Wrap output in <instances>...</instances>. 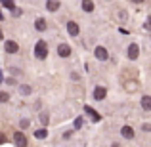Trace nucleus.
<instances>
[{
  "instance_id": "obj_12",
  "label": "nucleus",
  "mask_w": 151,
  "mask_h": 147,
  "mask_svg": "<svg viewBox=\"0 0 151 147\" xmlns=\"http://www.w3.org/2000/svg\"><path fill=\"white\" fill-rule=\"evenodd\" d=\"M142 107L145 111H151V96H144L142 98Z\"/></svg>"
},
{
  "instance_id": "obj_25",
  "label": "nucleus",
  "mask_w": 151,
  "mask_h": 147,
  "mask_svg": "<svg viewBox=\"0 0 151 147\" xmlns=\"http://www.w3.org/2000/svg\"><path fill=\"white\" fill-rule=\"evenodd\" d=\"M0 82H2V71H0Z\"/></svg>"
},
{
  "instance_id": "obj_22",
  "label": "nucleus",
  "mask_w": 151,
  "mask_h": 147,
  "mask_svg": "<svg viewBox=\"0 0 151 147\" xmlns=\"http://www.w3.org/2000/svg\"><path fill=\"white\" fill-rule=\"evenodd\" d=\"M27 126H29V120H25V118H23V120H21V128H27Z\"/></svg>"
},
{
  "instance_id": "obj_20",
  "label": "nucleus",
  "mask_w": 151,
  "mask_h": 147,
  "mask_svg": "<svg viewBox=\"0 0 151 147\" xmlns=\"http://www.w3.org/2000/svg\"><path fill=\"white\" fill-rule=\"evenodd\" d=\"M144 27H145V29H151V17H147V21H145Z\"/></svg>"
},
{
  "instance_id": "obj_11",
  "label": "nucleus",
  "mask_w": 151,
  "mask_h": 147,
  "mask_svg": "<svg viewBox=\"0 0 151 147\" xmlns=\"http://www.w3.org/2000/svg\"><path fill=\"white\" fill-rule=\"evenodd\" d=\"M35 29H37V31H44L46 29V19L38 17L37 21H35Z\"/></svg>"
},
{
  "instance_id": "obj_10",
  "label": "nucleus",
  "mask_w": 151,
  "mask_h": 147,
  "mask_svg": "<svg viewBox=\"0 0 151 147\" xmlns=\"http://www.w3.org/2000/svg\"><path fill=\"white\" fill-rule=\"evenodd\" d=\"M84 111H86V113H88V115H90V117H92V118H94V122H98V120H100V118H101V117H100V115H98V113H96V111H94V109H92V107H88V105H86V107H84Z\"/></svg>"
},
{
  "instance_id": "obj_15",
  "label": "nucleus",
  "mask_w": 151,
  "mask_h": 147,
  "mask_svg": "<svg viewBox=\"0 0 151 147\" xmlns=\"http://www.w3.org/2000/svg\"><path fill=\"white\" fill-rule=\"evenodd\" d=\"M35 136H37L38 140H44V138L48 136V130H46V128H42V130H37V132H35Z\"/></svg>"
},
{
  "instance_id": "obj_18",
  "label": "nucleus",
  "mask_w": 151,
  "mask_h": 147,
  "mask_svg": "<svg viewBox=\"0 0 151 147\" xmlns=\"http://www.w3.org/2000/svg\"><path fill=\"white\" fill-rule=\"evenodd\" d=\"M81 126H82V118L77 117V118H75V128H81Z\"/></svg>"
},
{
  "instance_id": "obj_23",
  "label": "nucleus",
  "mask_w": 151,
  "mask_h": 147,
  "mask_svg": "<svg viewBox=\"0 0 151 147\" xmlns=\"http://www.w3.org/2000/svg\"><path fill=\"white\" fill-rule=\"evenodd\" d=\"M0 143H6V136H4L2 132H0Z\"/></svg>"
},
{
  "instance_id": "obj_14",
  "label": "nucleus",
  "mask_w": 151,
  "mask_h": 147,
  "mask_svg": "<svg viewBox=\"0 0 151 147\" xmlns=\"http://www.w3.org/2000/svg\"><path fill=\"white\" fill-rule=\"evenodd\" d=\"M82 10L84 11H92L94 10V2L92 0H82Z\"/></svg>"
},
{
  "instance_id": "obj_1",
  "label": "nucleus",
  "mask_w": 151,
  "mask_h": 147,
  "mask_svg": "<svg viewBox=\"0 0 151 147\" xmlns=\"http://www.w3.org/2000/svg\"><path fill=\"white\" fill-rule=\"evenodd\" d=\"M35 55H37L38 59H44L46 55H48V44H46L44 40L37 42V46H35Z\"/></svg>"
},
{
  "instance_id": "obj_8",
  "label": "nucleus",
  "mask_w": 151,
  "mask_h": 147,
  "mask_svg": "<svg viewBox=\"0 0 151 147\" xmlns=\"http://www.w3.org/2000/svg\"><path fill=\"white\" fill-rule=\"evenodd\" d=\"M138 54H140V48H138L136 44H130V46H128V57H130V59H136Z\"/></svg>"
},
{
  "instance_id": "obj_19",
  "label": "nucleus",
  "mask_w": 151,
  "mask_h": 147,
  "mask_svg": "<svg viewBox=\"0 0 151 147\" xmlns=\"http://www.w3.org/2000/svg\"><path fill=\"white\" fill-rule=\"evenodd\" d=\"M8 98H10V96H8L6 92H0V101H2V103H4V101H8Z\"/></svg>"
},
{
  "instance_id": "obj_3",
  "label": "nucleus",
  "mask_w": 151,
  "mask_h": 147,
  "mask_svg": "<svg viewBox=\"0 0 151 147\" xmlns=\"http://www.w3.org/2000/svg\"><path fill=\"white\" fill-rule=\"evenodd\" d=\"M105 96H107V90L103 88V86H98V88L94 90V99H98V101H101Z\"/></svg>"
},
{
  "instance_id": "obj_2",
  "label": "nucleus",
  "mask_w": 151,
  "mask_h": 147,
  "mask_svg": "<svg viewBox=\"0 0 151 147\" xmlns=\"http://www.w3.org/2000/svg\"><path fill=\"white\" fill-rule=\"evenodd\" d=\"M14 143L17 147H27V136L23 132H15L14 134Z\"/></svg>"
},
{
  "instance_id": "obj_5",
  "label": "nucleus",
  "mask_w": 151,
  "mask_h": 147,
  "mask_svg": "<svg viewBox=\"0 0 151 147\" xmlns=\"http://www.w3.org/2000/svg\"><path fill=\"white\" fill-rule=\"evenodd\" d=\"M96 57L101 59V61H105V59L109 57V54H107V50L103 48V46H98V48H96Z\"/></svg>"
},
{
  "instance_id": "obj_24",
  "label": "nucleus",
  "mask_w": 151,
  "mask_h": 147,
  "mask_svg": "<svg viewBox=\"0 0 151 147\" xmlns=\"http://www.w3.org/2000/svg\"><path fill=\"white\" fill-rule=\"evenodd\" d=\"M111 147H121V145H119V143H113V145H111Z\"/></svg>"
},
{
  "instance_id": "obj_4",
  "label": "nucleus",
  "mask_w": 151,
  "mask_h": 147,
  "mask_svg": "<svg viewBox=\"0 0 151 147\" xmlns=\"http://www.w3.org/2000/svg\"><path fill=\"white\" fill-rule=\"evenodd\" d=\"M58 54L61 55V57H69V55H71V48L67 44H59L58 46Z\"/></svg>"
},
{
  "instance_id": "obj_9",
  "label": "nucleus",
  "mask_w": 151,
  "mask_h": 147,
  "mask_svg": "<svg viewBox=\"0 0 151 147\" xmlns=\"http://www.w3.org/2000/svg\"><path fill=\"white\" fill-rule=\"evenodd\" d=\"M121 132H122V136H124L126 140H132L134 138V128H130V126H122Z\"/></svg>"
},
{
  "instance_id": "obj_6",
  "label": "nucleus",
  "mask_w": 151,
  "mask_h": 147,
  "mask_svg": "<svg viewBox=\"0 0 151 147\" xmlns=\"http://www.w3.org/2000/svg\"><path fill=\"white\" fill-rule=\"evenodd\" d=\"M67 31H69L71 37H77V34H78V25L75 21H69V23H67Z\"/></svg>"
},
{
  "instance_id": "obj_13",
  "label": "nucleus",
  "mask_w": 151,
  "mask_h": 147,
  "mask_svg": "<svg viewBox=\"0 0 151 147\" xmlns=\"http://www.w3.org/2000/svg\"><path fill=\"white\" fill-rule=\"evenodd\" d=\"M46 8H48V11H55V10L59 8V2H58V0H48Z\"/></svg>"
},
{
  "instance_id": "obj_7",
  "label": "nucleus",
  "mask_w": 151,
  "mask_h": 147,
  "mask_svg": "<svg viewBox=\"0 0 151 147\" xmlns=\"http://www.w3.org/2000/svg\"><path fill=\"white\" fill-rule=\"evenodd\" d=\"M17 50H19L17 42H14V40H8L6 42V52H8V54H15Z\"/></svg>"
},
{
  "instance_id": "obj_17",
  "label": "nucleus",
  "mask_w": 151,
  "mask_h": 147,
  "mask_svg": "<svg viewBox=\"0 0 151 147\" xmlns=\"http://www.w3.org/2000/svg\"><path fill=\"white\" fill-rule=\"evenodd\" d=\"M19 92H21V94H25V96H27V94H31V88H29V86H25V84H23L21 88H19Z\"/></svg>"
},
{
  "instance_id": "obj_21",
  "label": "nucleus",
  "mask_w": 151,
  "mask_h": 147,
  "mask_svg": "<svg viewBox=\"0 0 151 147\" xmlns=\"http://www.w3.org/2000/svg\"><path fill=\"white\" fill-rule=\"evenodd\" d=\"M40 120L46 124V122H48V115H40Z\"/></svg>"
},
{
  "instance_id": "obj_26",
  "label": "nucleus",
  "mask_w": 151,
  "mask_h": 147,
  "mask_svg": "<svg viewBox=\"0 0 151 147\" xmlns=\"http://www.w3.org/2000/svg\"><path fill=\"white\" fill-rule=\"evenodd\" d=\"M134 2H144V0H134Z\"/></svg>"
},
{
  "instance_id": "obj_16",
  "label": "nucleus",
  "mask_w": 151,
  "mask_h": 147,
  "mask_svg": "<svg viewBox=\"0 0 151 147\" xmlns=\"http://www.w3.org/2000/svg\"><path fill=\"white\" fill-rule=\"evenodd\" d=\"M0 2H2V6H6L8 10H14V8H15V4L12 2V0H0Z\"/></svg>"
}]
</instances>
